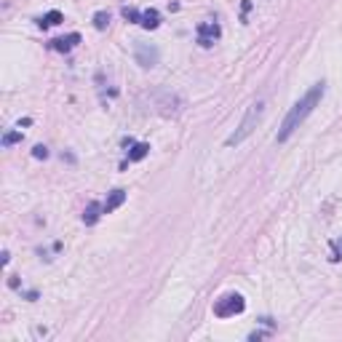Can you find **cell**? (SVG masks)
I'll return each instance as SVG.
<instances>
[{
    "label": "cell",
    "mask_w": 342,
    "mask_h": 342,
    "mask_svg": "<svg viewBox=\"0 0 342 342\" xmlns=\"http://www.w3.org/2000/svg\"><path fill=\"white\" fill-rule=\"evenodd\" d=\"M78 43H81V35H78V32H70V35H64V38H56V41H51V48H54V51H62V54H67V51H72Z\"/></svg>",
    "instance_id": "cell-6"
},
{
    "label": "cell",
    "mask_w": 342,
    "mask_h": 342,
    "mask_svg": "<svg viewBox=\"0 0 342 342\" xmlns=\"http://www.w3.org/2000/svg\"><path fill=\"white\" fill-rule=\"evenodd\" d=\"M222 35L219 24L216 21H203L201 27H198V43L203 45V48H209V45H214V41Z\"/></svg>",
    "instance_id": "cell-5"
},
{
    "label": "cell",
    "mask_w": 342,
    "mask_h": 342,
    "mask_svg": "<svg viewBox=\"0 0 342 342\" xmlns=\"http://www.w3.org/2000/svg\"><path fill=\"white\" fill-rule=\"evenodd\" d=\"M145 30H155L158 24H161V14H158L155 8H147V11H142V21H139Z\"/></svg>",
    "instance_id": "cell-9"
},
{
    "label": "cell",
    "mask_w": 342,
    "mask_h": 342,
    "mask_svg": "<svg viewBox=\"0 0 342 342\" xmlns=\"http://www.w3.org/2000/svg\"><path fill=\"white\" fill-rule=\"evenodd\" d=\"M340 256H342V241L334 243V256H332V259H340Z\"/></svg>",
    "instance_id": "cell-16"
},
{
    "label": "cell",
    "mask_w": 342,
    "mask_h": 342,
    "mask_svg": "<svg viewBox=\"0 0 342 342\" xmlns=\"http://www.w3.org/2000/svg\"><path fill=\"white\" fill-rule=\"evenodd\" d=\"M59 21H62V14H59V11H48L43 19H38V24H41V27H54V24H59Z\"/></svg>",
    "instance_id": "cell-11"
},
{
    "label": "cell",
    "mask_w": 342,
    "mask_h": 342,
    "mask_svg": "<svg viewBox=\"0 0 342 342\" xmlns=\"http://www.w3.org/2000/svg\"><path fill=\"white\" fill-rule=\"evenodd\" d=\"M121 14H123V19H126V21H142V14L136 8H123Z\"/></svg>",
    "instance_id": "cell-14"
},
{
    "label": "cell",
    "mask_w": 342,
    "mask_h": 342,
    "mask_svg": "<svg viewBox=\"0 0 342 342\" xmlns=\"http://www.w3.org/2000/svg\"><path fill=\"white\" fill-rule=\"evenodd\" d=\"M262 115H265V102L262 99H256L252 107L246 110V115H243V121H241V126H238L235 131H233L230 136H227V142L225 145L227 147H233V145H241L246 136H252V131L256 128V123L262 121Z\"/></svg>",
    "instance_id": "cell-2"
},
{
    "label": "cell",
    "mask_w": 342,
    "mask_h": 342,
    "mask_svg": "<svg viewBox=\"0 0 342 342\" xmlns=\"http://www.w3.org/2000/svg\"><path fill=\"white\" fill-rule=\"evenodd\" d=\"M107 24H110V14H107V11H96L94 14V27L96 30H107Z\"/></svg>",
    "instance_id": "cell-12"
},
{
    "label": "cell",
    "mask_w": 342,
    "mask_h": 342,
    "mask_svg": "<svg viewBox=\"0 0 342 342\" xmlns=\"http://www.w3.org/2000/svg\"><path fill=\"white\" fill-rule=\"evenodd\" d=\"M32 155L35 158H48V147H43V145H38L35 150H32Z\"/></svg>",
    "instance_id": "cell-15"
},
{
    "label": "cell",
    "mask_w": 342,
    "mask_h": 342,
    "mask_svg": "<svg viewBox=\"0 0 342 342\" xmlns=\"http://www.w3.org/2000/svg\"><path fill=\"white\" fill-rule=\"evenodd\" d=\"M323 94H326V83H323V81L313 83L310 88H307V94L286 112V118H283V123H281V131H278V142H286L289 136H292L294 131L307 121V115L316 110V105L323 99Z\"/></svg>",
    "instance_id": "cell-1"
},
{
    "label": "cell",
    "mask_w": 342,
    "mask_h": 342,
    "mask_svg": "<svg viewBox=\"0 0 342 342\" xmlns=\"http://www.w3.org/2000/svg\"><path fill=\"white\" fill-rule=\"evenodd\" d=\"M243 307H246V302H243L241 294H225L222 299L214 302V316L230 318V316H238V313H243Z\"/></svg>",
    "instance_id": "cell-3"
},
{
    "label": "cell",
    "mask_w": 342,
    "mask_h": 342,
    "mask_svg": "<svg viewBox=\"0 0 342 342\" xmlns=\"http://www.w3.org/2000/svg\"><path fill=\"white\" fill-rule=\"evenodd\" d=\"M134 56H136V64L145 67V70L155 67L158 59H161L158 48H155V45H150V43H136V45H134Z\"/></svg>",
    "instance_id": "cell-4"
},
{
    "label": "cell",
    "mask_w": 342,
    "mask_h": 342,
    "mask_svg": "<svg viewBox=\"0 0 342 342\" xmlns=\"http://www.w3.org/2000/svg\"><path fill=\"white\" fill-rule=\"evenodd\" d=\"M123 201H126V190H112L105 201V214H110V212H115L118 206H123Z\"/></svg>",
    "instance_id": "cell-8"
},
{
    "label": "cell",
    "mask_w": 342,
    "mask_h": 342,
    "mask_svg": "<svg viewBox=\"0 0 342 342\" xmlns=\"http://www.w3.org/2000/svg\"><path fill=\"white\" fill-rule=\"evenodd\" d=\"M102 212H105V203L91 201L88 206H86V212H83V222H86V225H96V222H99V216H102Z\"/></svg>",
    "instance_id": "cell-7"
},
{
    "label": "cell",
    "mask_w": 342,
    "mask_h": 342,
    "mask_svg": "<svg viewBox=\"0 0 342 342\" xmlns=\"http://www.w3.org/2000/svg\"><path fill=\"white\" fill-rule=\"evenodd\" d=\"M16 142H21V131H8V134L3 136V145H5V147L16 145Z\"/></svg>",
    "instance_id": "cell-13"
},
{
    "label": "cell",
    "mask_w": 342,
    "mask_h": 342,
    "mask_svg": "<svg viewBox=\"0 0 342 342\" xmlns=\"http://www.w3.org/2000/svg\"><path fill=\"white\" fill-rule=\"evenodd\" d=\"M147 152H150V145H145V142H142V145H134L131 152H128V161H142Z\"/></svg>",
    "instance_id": "cell-10"
}]
</instances>
